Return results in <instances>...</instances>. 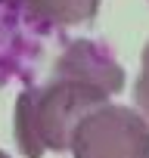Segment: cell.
<instances>
[{
	"label": "cell",
	"mask_w": 149,
	"mask_h": 158,
	"mask_svg": "<svg viewBox=\"0 0 149 158\" xmlns=\"http://www.w3.org/2000/svg\"><path fill=\"white\" fill-rule=\"evenodd\" d=\"M109 102V93L74 81L50 77L44 87H31L16 99V146L25 158L44 152H68L71 133L90 112Z\"/></svg>",
	"instance_id": "cell-1"
},
{
	"label": "cell",
	"mask_w": 149,
	"mask_h": 158,
	"mask_svg": "<svg viewBox=\"0 0 149 158\" xmlns=\"http://www.w3.org/2000/svg\"><path fill=\"white\" fill-rule=\"evenodd\" d=\"M74 158H149V124L130 106L106 102L71 133Z\"/></svg>",
	"instance_id": "cell-2"
},
{
	"label": "cell",
	"mask_w": 149,
	"mask_h": 158,
	"mask_svg": "<svg viewBox=\"0 0 149 158\" xmlns=\"http://www.w3.org/2000/svg\"><path fill=\"white\" fill-rule=\"evenodd\" d=\"M53 77H74V81H84V84H93V87L106 90L109 96L121 93L124 84H127L124 68L103 47H96L93 40H74V44H68L65 53L53 65Z\"/></svg>",
	"instance_id": "cell-3"
},
{
	"label": "cell",
	"mask_w": 149,
	"mask_h": 158,
	"mask_svg": "<svg viewBox=\"0 0 149 158\" xmlns=\"http://www.w3.org/2000/svg\"><path fill=\"white\" fill-rule=\"evenodd\" d=\"M10 3L50 25H81L100 13L103 0H10Z\"/></svg>",
	"instance_id": "cell-4"
},
{
	"label": "cell",
	"mask_w": 149,
	"mask_h": 158,
	"mask_svg": "<svg viewBox=\"0 0 149 158\" xmlns=\"http://www.w3.org/2000/svg\"><path fill=\"white\" fill-rule=\"evenodd\" d=\"M134 102H137V112L149 124V44L143 47V65H140V77L134 84Z\"/></svg>",
	"instance_id": "cell-5"
},
{
	"label": "cell",
	"mask_w": 149,
	"mask_h": 158,
	"mask_svg": "<svg viewBox=\"0 0 149 158\" xmlns=\"http://www.w3.org/2000/svg\"><path fill=\"white\" fill-rule=\"evenodd\" d=\"M0 158H10V155H6V152H3V149H0Z\"/></svg>",
	"instance_id": "cell-6"
}]
</instances>
